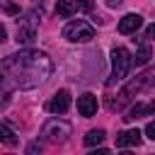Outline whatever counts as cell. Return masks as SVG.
Listing matches in <instances>:
<instances>
[{"instance_id": "cell-1", "label": "cell", "mask_w": 155, "mask_h": 155, "mask_svg": "<svg viewBox=\"0 0 155 155\" xmlns=\"http://www.w3.org/2000/svg\"><path fill=\"white\" fill-rule=\"evenodd\" d=\"M53 73L48 53L24 48L0 61V87L7 90H31L44 85Z\"/></svg>"}, {"instance_id": "cell-2", "label": "cell", "mask_w": 155, "mask_h": 155, "mask_svg": "<svg viewBox=\"0 0 155 155\" xmlns=\"http://www.w3.org/2000/svg\"><path fill=\"white\" fill-rule=\"evenodd\" d=\"M155 82V68H148L145 73H140V75H136V80H131L121 92H119V99L116 102H111V109H121L133 94H138V92H143V90H148L150 85Z\"/></svg>"}, {"instance_id": "cell-3", "label": "cell", "mask_w": 155, "mask_h": 155, "mask_svg": "<svg viewBox=\"0 0 155 155\" xmlns=\"http://www.w3.org/2000/svg\"><path fill=\"white\" fill-rule=\"evenodd\" d=\"M70 131H73V128H70L68 121H63V119H48V121L41 126V138H44L46 143L58 145V143H65V140H68Z\"/></svg>"}, {"instance_id": "cell-4", "label": "cell", "mask_w": 155, "mask_h": 155, "mask_svg": "<svg viewBox=\"0 0 155 155\" xmlns=\"http://www.w3.org/2000/svg\"><path fill=\"white\" fill-rule=\"evenodd\" d=\"M63 39L75 41V44L92 41V39H94V27L87 24V22H82V19H70V22L63 27Z\"/></svg>"}, {"instance_id": "cell-5", "label": "cell", "mask_w": 155, "mask_h": 155, "mask_svg": "<svg viewBox=\"0 0 155 155\" xmlns=\"http://www.w3.org/2000/svg\"><path fill=\"white\" fill-rule=\"evenodd\" d=\"M131 65H133L131 53H128L126 48H121V46L114 48V51H111V80H109V85H111V82H121V80H126Z\"/></svg>"}, {"instance_id": "cell-6", "label": "cell", "mask_w": 155, "mask_h": 155, "mask_svg": "<svg viewBox=\"0 0 155 155\" xmlns=\"http://www.w3.org/2000/svg\"><path fill=\"white\" fill-rule=\"evenodd\" d=\"M36 39V15L17 19V44H31Z\"/></svg>"}, {"instance_id": "cell-7", "label": "cell", "mask_w": 155, "mask_h": 155, "mask_svg": "<svg viewBox=\"0 0 155 155\" xmlns=\"http://www.w3.org/2000/svg\"><path fill=\"white\" fill-rule=\"evenodd\" d=\"M70 109V92L68 90H58L53 97H51V102H48V111H53V114H65Z\"/></svg>"}, {"instance_id": "cell-8", "label": "cell", "mask_w": 155, "mask_h": 155, "mask_svg": "<svg viewBox=\"0 0 155 155\" xmlns=\"http://www.w3.org/2000/svg\"><path fill=\"white\" fill-rule=\"evenodd\" d=\"M78 111H80V116H85V119L94 116V114H97V97L90 94V92L80 94V97H78Z\"/></svg>"}, {"instance_id": "cell-9", "label": "cell", "mask_w": 155, "mask_h": 155, "mask_svg": "<svg viewBox=\"0 0 155 155\" xmlns=\"http://www.w3.org/2000/svg\"><path fill=\"white\" fill-rule=\"evenodd\" d=\"M150 114H155V99L153 102H136L128 111H126V121H136V119H140V116H150Z\"/></svg>"}, {"instance_id": "cell-10", "label": "cell", "mask_w": 155, "mask_h": 155, "mask_svg": "<svg viewBox=\"0 0 155 155\" xmlns=\"http://www.w3.org/2000/svg\"><path fill=\"white\" fill-rule=\"evenodd\" d=\"M140 24H143V17L136 15V12H131V15H124L119 19V31L121 34H136L140 29Z\"/></svg>"}, {"instance_id": "cell-11", "label": "cell", "mask_w": 155, "mask_h": 155, "mask_svg": "<svg viewBox=\"0 0 155 155\" xmlns=\"http://www.w3.org/2000/svg\"><path fill=\"white\" fill-rule=\"evenodd\" d=\"M138 143H140L138 128H128V131H121L116 136V148H131V145H138Z\"/></svg>"}, {"instance_id": "cell-12", "label": "cell", "mask_w": 155, "mask_h": 155, "mask_svg": "<svg viewBox=\"0 0 155 155\" xmlns=\"http://www.w3.org/2000/svg\"><path fill=\"white\" fill-rule=\"evenodd\" d=\"M56 12L63 17V19H70L75 15V2H68V0H58L56 2Z\"/></svg>"}, {"instance_id": "cell-13", "label": "cell", "mask_w": 155, "mask_h": 155, "mask_svg": "<svg viewBox=\"0 0 155 155\" xmlns=\"http://www.w3.org/2000/svg\"><path fill=\"white\" fill-rule=\"evenodd\" d=\"M131 61H133V65H145L150 61V46L148 44H140V48L136 51V56H131Z\"/></svg>"}, {"instance_id": "cell-14", "label": "cell", "mask_w": 155, "mask_h": 155, "mask_svg": "<svg viewBox=\"0 0 155 155\" xmlns=\"http://www.w3.org/2000/svg\"><path fill=\"white\" fill-rule=\"evenodd\" d=\"M104 136H107V133H104L102 128H92V131H87V136H85V145H90V148H92V145H99V143L104 140Z\"/></svg>"}, {"instance_id": "cell-15", "label": "cell", "mask_w": 155, "mask_h": 155, "mask_svg": "<svg viewBox=\"0 0 155 155\" xmlns=\"http://www.w3.org/2000/svg\"><path fill=\"white\" fill-rule=\"evenodd\" d=\"M0 143H5V145H17L15 131H12L10 126H5V124H0Z\"/></svg>"}, {"instance_id": "cell-16", "label": "cell", "mask_w": 155, "mask_h": 155, "mask_svg": "<svg viewBox=\"0 0 155 155\" xmlns=\"http://www.w3.org/2000/svg\"><path fill=\"white\" fill-rule=\"evenodd\" d=\"M75 2V12H92L94 10V0H73Z\"/></svg>"}, {"instance_id": "cell-17", "label": "cell", "mask_w": 155, "mask_h": 155, "mask_svg": "<svg viewBox=\"0 0 155 155\" xmlns=\"http://www.w3.org/2000/svg\"><path fill=\"white\" fill-rule=\"evenodd\" d=\"M5 12H7V15H19V7L12 5V2H5Z\"/></svg>"}, {"instance_id": "cell-18", "label": "cell", "mask_w": 155, "mask_h": 155, "mask_svg": "<svg viewBox=\"0 0 155 155\" xmlns=\"http://www.w3.org/2000/svg\"><path fill=\"white\" fill-rule=\"evenodd\" d=\"M145 136H148V138H153V140H155V121H150V124H148V126H145Z\"/></svg>"}, {"instance_id": "cell-19", "label": "cell", "mask_w": 155, "mask_h": 155, "mask_svg": "<svg viewBox=\"0 0 155 155\" xmlns=\"http://www.w3.org/2000/svg\"><path fill=\"white\" fill-rule=\"evenodd\" d=\"M145 39H155V24H150V27L145 29Z\"/></svg>"}, {"instance_id": "cell-20", "label": "cell", "mask_w": 155, "mask_h": 155, "mask_svg": "<svg viewBox=\"0 0 155 155\" xmlns=\"http://www.w3.org/2000/svg\"><path fill=\"white\" fill-rule=\"evenodd\" d=\"M121 2H124V0H107V5H109V7H119Z\"/></svg>"}, {"instance_id": "cell-21", "label": "cell", "mask_w": 155, "mask_h": 155, "mask_svg": "<svg viewBox=\"0 0 155 155\" xmlns=\"http://www.w3.org/2000/svg\"><path fill=\"white\" fill-rule=\"evenodd\" d=\"M5 39H7V31H5V27H2V24H0V44H2V41H5Z\"/></svg>"}]
</instances>
